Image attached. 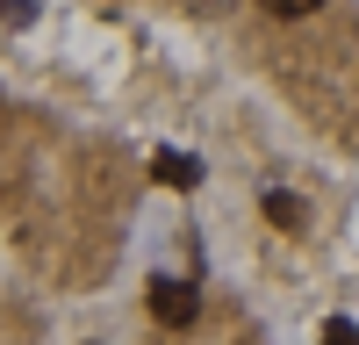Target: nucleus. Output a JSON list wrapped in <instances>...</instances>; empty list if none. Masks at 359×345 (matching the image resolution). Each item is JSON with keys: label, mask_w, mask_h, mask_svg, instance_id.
I'll return each instance as SVG.
<instances>
[{"label": "nucleus", "mask_w": 359, "mask_h": 345, "mask_svg": "<svg viewBox=\"0 0 359 345\" xmlns=\"http://www.w3.org/2000/svg\"><path fill=\"white\" fill-rule=\"evenodd\" d=\"M194 309H201V288L194 280H180V273H158L151 280V316H158V324H194Z\"/></svg>", "instance_id": "nucleus-1"}, {"label": "nucleus", "mask_w": 359, "mask_h": 345, "mask_svg": "<svg viewBox=\"0 0 359 345\" xmlns=\"http://www.w3.org/2000/svg\"><path fill=\"white\" fill-rule=\"evenodd\" d=\"M151 172H158L165 187H201V158H194V151H158Z\"/></svg>", "instance_id": "nucleus-2"}, {"label": "nucleus", "mask_w": 359, "mask_h": 345, "mask_svg": "<svg viewBox=\"0 0 359 345\" xmlns=\"http://www.w3.org/2000/svg\"><path fill=\"white\" fill-rule=\"evenodd\" d=\"M266 216H273L280 230H302L309 209H302V194H280V187H273V194H266Z\"/></svg>", "instance_id": "nucleus-3"}, {"label": "nucleus", "mask_w": 359, "mask_h": 345, "mask_svg": "<svg viewBox=\"0 0 359 345\" xmlns=\"http://www.w3.org/2000/svg\"><path fill=\"white\" fill-rule=\"evenodd\" d=\"M323 345H359V324L352 316H331V324H323Z\"/></svg>", "instance_id": "nucleus-4"}, {"label": "nucleus", "mask_w": 359, "mask_h": 345, "mask_svg": "<svg viewBox=\"0 0 359 345\" xmlns=\"http://www.w3.org/2000/svg\"><path fill=\"white\" fill-rule=\"evenodd\" d=\"M266 8H273V15H316L323 0H266Z\"/></svg>", "instance_id": "nucleus-5"}]
</instances>
